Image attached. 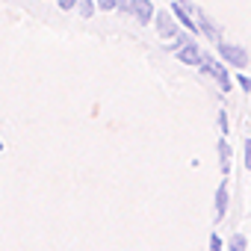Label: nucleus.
Instances as JSON below:
<instances>
[{"instance_id":"obj_1","label":"nucleus","mask_w":251,"mask_h":251,"mask_svg":"<svg viewBox=\"0 0 251 251\" xmlns=\"http://www.w3.org/2000/svg\"><path fill=\"white\" fill-rule=\"evenodd\" d=\"M198 68H201L204 74H210V77L219 83V89H222V92H230V74H227V68H225L222 62H216L213 56H207V53H204V62H201Z\"/></svg>"},{"instance_id":"obj_2","label":"nucleus","mask_w":251,"mask_h":251,"mask_svg":"<svg viewBox=\"0 0 251 251\" xmlns=\"http://www.w3.org/2000/svg\"><path fill=\"white\" fill-rule=\"evenodd\" d=\"M216 50H219V56H222L227 65H233V68H245V65H248V53H245L239 45H230V42H216Z\"/></svg>"},{"instance_id":"obj_3","label":"nucleus","mask_w":251,"mask_h":251,"mask_svg":"<svg viewBox=\"0 0 251 251\" xmlns=\"http://www.w3.org/2000/svg\"><path fill=\"white\" fill-rule=\"evenodd\" d=\"M154 24H157V33H160V39H175V36L180 33V27H177L175 15H172V12H166V9H160V12L154 15Z\"/></svg>"},{"instance_id":"obj_4","label":"nucleus","mask_w":251,"mask_h":251,"mask_svg":"<svg viewBox=\"0 0 251 251\" xmlns=\"http://www.w3.org/2000/svg\"><path fill=\"white\" fill-rule=\"evenodd\" d=\"M175 56H177L183 65H201V62H204V50H201L195 42H183V45L175 50Z\"/></svg>"},{"instance_id":"obj_5","label":"nucleus","mask_w":251,"mask_h":251,"mask_svg":"<svg viewBox=\"0 0 251 251\" xmlns=\"http://www.w3.org/2000/svg\"><path fill=\"white\" fill-rule=\"evenodd\" d=\"M130 15H133L139 24H151L154 15H157V9H154L151 0H130Z\"/></svg>"},{"instance_id":"obj_6","label":"nucleus","mask_w":251,"mask_h":251,"mask_svg":"<svg viewBox=\"0 0 251 251\" xmlns=\"http://www.w3.org/2000/svg\"><path fill=\"white\" fill-rule=\"evenodd\" d=\"M172 15L183 24V30H189V33H198V21H195V15L180 3V0H175V3H172Z\"/></svg>"},{"instance_id":"obj_7","label":"nucleus","mask_w":251,"mask_h":251,"mask_svg":"<svg viewBox=\"0 0 251 251\" xmlns=\"http://www.w3.org/2000/svg\"><path fill=\"white\" fill-rule=\"evenodd\" d=\"M192 15H195V21H198V27H201V33H204V36H207L210 42H222V36H219V30H216V24H213V21H210V18H207V15H204V12L198 9V6L192 9Z\"/></svg>"},{"instance_id":"obj_8","label":"nucleus","mask_w":251,"mask_h":251,"mask_svg":"<svg viewBox=\"0 0 251 251\" xmlns=\"http://www.w3.org/2000/svg\"><path fill=\"white\" fill-rule=\"evenodd\" d=\"M227 213V183H219L216 189V222H222Z\"/></svg>"},{"instance_id":"obj_9","label":"nucleus","mask_w":251,"mask_h":251,"mask_svg":"<svg viewBox=\"0 0 251 251\" xmlns=\"http://www.w3.org/2000/svg\"><path fill=\"white\" fill-rule=\"evenodd\" d=\"M219 163H222V175H230V145L225 136L219 139Z\"/></svg>"},{"instance_id":"obj_10","label":"nucleus","mask_w":251,"mask_h":251,"mask_svg":"<svg viewBox=\"0 0 251 251\" xmlns=\"http://www.w3.org/2000/svg\"><path fill=\"white\" fill-rule=\"evenodd\" d=\"M77 9H80V15H83V18H92V15L98 12L95 0H77Z\"/></svg>"},{"instance_id":"obj_11","label":"nucleus","mask_w":251,"mask_h":251,"mask_svg":"<svg viewBox=\"0 0 251 251\" xmlns=\"http://www.w3.org/2000/svg\"><path fill=\"white\" fill-rule=\"evenodd\" d=\"M245 245H248V239H245L242 233H233V236H230V245H227V251H245Z\"/></svg>"},{"instance_id":"obj_12","label":"nucleus","mask_w":251,"mask_h":251,"mask_svg":"<svg viewBox=\"0 0 251 251\" xmlns=\"http://www.w3.org/2000/svg\"><path fill=\"white\" fill-rule=\"evenodd\" d=\"M95 6L103 12H112V9H118V0H95Z\"/></svg>"},{"instance_id":"obj_13","label":"nucleus","mask_w":251,"mask_h":251,"mask_svg":"<svg viewBox=\"0 0 251 251\" xmlns=\"http://www.w3.org/2000/svg\"><path fill=\"white\" fill-rule=\"evenodd\" d=\"M227 127H230V124H227V112L219 109V130H222V136H227Z\"/></svg>"},{"instance_id":"obj_14","label":"nucleus","mask_w":251,"mask_h":251,"mask_svg":"<svg viewBox=\"0 0 251 251\" xmlns=\"http://www.w3.org/2000/svg\"><path fill=\"white\" fill-rule=\"evenodd\" d=\"M236 83L242 86V92H251V77H245V74H239V77H236Z\"/></svg>"},{"instance_id":"obj_15","label":"nucleus","mask_w":251,"mask_h":251,"mask_svg":"<svg viewBox=\"0 0 251 251\" xmlns=\"http://www.w3.org/2000/svg\"><path fill=\"white\" fill-rule=\"evenodd\" d=\"M242 148H245V169L251 172V139H245V145H242Z\"/></svg>"},{"instance_id":"obj_16","label":"nucleus","mask_w":251,"mask_h":251,"mask_svg":"<svg viewBox=\"0 0 251 251\" xmlns=\"http://www.w3.org/2000/svg\"><path fill=\"white\" fill-rule=\"evenodd\" d=\"M56 6L68 12V9H74V6H77V0H56Z\"/></svg>"},{"instance_id":"obj_17","label":"nucleus","mask_w":251,"mask_h":251,"mask_svg":"<svg viewBox=\"0 0 251 251\" xmlns=\"http://www.w3.org/2000/svg\"><path fill=\"white\" fill-rule=\"evenodd\" d=\"M210 251H222V239H219V233L210 236Z\"/></svg>"},{"instance_id":"obj_18","label":"nucleus","mask_w":251,"mask_h":251,"mask_svg":"<svg viewBox=\"0 0 251 251\" xmlns=\"http://www.w3.org/2000/svg\"><path fill=\"white\" fill-rule=\"evenodd\" d=\"M0 151H3V142H0Z\"/></svg>"}]
</instances>
